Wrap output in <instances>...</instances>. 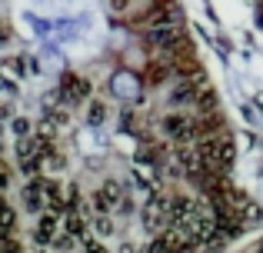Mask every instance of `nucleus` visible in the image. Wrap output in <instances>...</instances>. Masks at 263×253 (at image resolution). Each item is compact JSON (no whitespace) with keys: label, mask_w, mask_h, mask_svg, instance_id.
Returning <instances> with one entry per match:
<instances>
[{"label":"nucleus","mask_w":263,"mask_h":253,"mask_svg":"<svg viewBox=\"0 0 263 253\" xmlns=\"http://www.w3.org/2000/svg\"><path fill=\"white\" fill-rule=\"evenodd\" d=\"M0 137L44 253H223L253 220L177 0H0Z\"/></svg>","instance_id":"nucleus-1"}]
</instances>
